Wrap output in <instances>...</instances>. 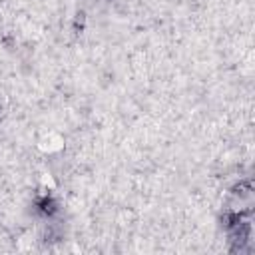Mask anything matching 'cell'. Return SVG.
Returning <instances> with one entry per match:
<instances>
[{
    "label": "cell",
    "instance_id": "obj_2",
    "mask_svg": "<svg viewBox=\"0 0 255 255\" xmlns=\"http://www.w3.org/2000/svg\"><path fill=\"white\" fill-rule=\"evenodd\" d=\"M251 193H253V183L249 179H241L239 183H235L231 187V195L239 197V199H247V197H251Z\"/></svg>",
    "mask_w": 255,
    "mask_h": 255
},
{
    "label": "cell",
    "instance_id": "obj_3",
    "mask_svg": "<svg viewBox=\"0 0 255 255\" xmlns=\"http://www.w3.org/2000/svg\"><path fill=\"white\" fill-rule=\"evenodd\" d=\"M84 24H86V14L84 12H78L76 18H74V32H82L84 30Z\"/></svg>",
    "mask_w": 255,
    "mask_h": 255
},
{
    "label": "cell",
    "instance_id": "obj_1",
    "mask_svg": "<svg viewBox=\"0 0 255 255\" xmlns=\"http://www.w3.org/2000/svg\"><path fill=\"white\" fill-rule=\"evenodd\" d=\"M36 209H38L40 215L52 217V215L58 211V201L52 197L50 191H42V193H38V197H36Z\"/></svg>",
    "mask_w": 255,
    "mask_h": 255
}]
</instances>
